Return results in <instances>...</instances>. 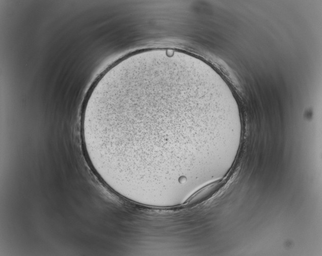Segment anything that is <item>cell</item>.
<instances>
[{"label":"cell","mask_w":322,"mask_h":256,"mask_svg":"<svg viewBox=\"0 0 322 256\" xmlns=\"http://www.w3.org/2000/svg\"><path fill=\"white\" fill-rule=\"evenodd\" d=\"M221 185V182L218 181L204 186L193 194L188 199L187 203L195 205L204 201L216 193Z\"/></svg>","instance_id":"obj_1"}]
</instances>
